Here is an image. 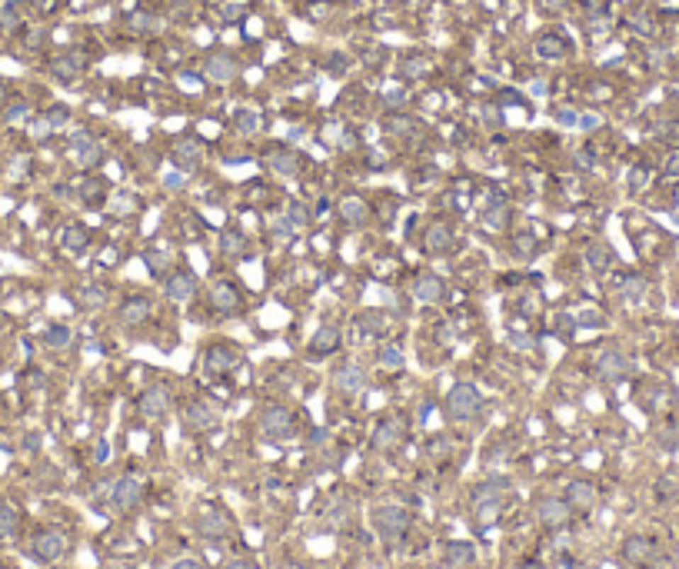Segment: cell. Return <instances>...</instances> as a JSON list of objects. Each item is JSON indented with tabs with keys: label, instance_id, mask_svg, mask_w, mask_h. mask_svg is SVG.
Here are the masks:
<instances>
[{
	"label": "cell",
	"instance_id": "cell-15",
	"mask_svg": "<svg viewBox=\"0 0 679 569\" xmlns=\"http://www.w3.org/2000/svg\"><path fill=\"white\" fill-rule=\"evenodd\" d=\"M150 313H154V303H150L147 296H130V300L120 307V320L127 323V327H140Z\"/></svg>",
	"mask_w": 679,
	"mask_h": 569
},
{
	"label": "cell",
	"instance_id": "cell-26",
	"mask_svg": "<svg viewBox=\"0 0 679 569\" xmlns=\"http://www.w3.org/2000/svg\"><path fill=\"white\" fill-rule=\"evenodd\" d=\"M453 243V230H449L447 223H430L427 237H423V247H427L430 253H443Z\"/></svg>",
	"mask_w": 679,
	"mask_h": 569
},
{
	"label": "cell",
	"instance_id": "cell-55",
	"mask_svg": "<svg viewBox=\"0 0 679 569\" xmlns=\"http://www.w3.org/2000/svg\"><path fill=\"white\" fill-rule=\"evenodd\" d=\"M596 123H600L596 117H580V123H576V127H583V130H593Z\"/></svg>",
	"mask_w": 679,
	"mask_h": 569
},
{
	"label": "cell",
	"instance_id": "cell-12",
	"mask_svg": "<svg viewBox=\"0 0 679 569\" xmlns=\"http://www.w3.org/2000/svg\"><path fill=\"white\" fill-rule=\"evenodd\" d=\"M174 160L180 167H186V170H197L200 160H203V147H200V140H193V137H180V140L174 143Z\"/></svg>",
	"mask_w": 679,
	"mask_h": 569
},
{
	"label": "cell",
	"instance_id": "cell-34",
	"mask_svg": "<svg viewBox=\"0 0 679 569\" xmlns=\"http://www.w3.org/2000/svg\"><path fill=\"white\" fill-rule=\"evenodd\" d=\"M77 296H80V307H84V310H97V307H103V300H107V290H103V286H97V283H90V286H84Z\"/></svg>",
	"mask_w": 679,
	"mask_h": 569
},
{
	"label": "cell",
	"instance_id": "cell-54",
	"mask_svg": "<svg viewBox=\"0 0 679 569\" xmlns=\"http://www.w3.org/2000/svg\"><path fill=\"white\" fill-rule=\"evenodd\" d=\"M543 7H546V11H563L566 0H543Z\"/></svg>",
	"mask_w": 679,
	"mask_h": 569
},
{
	"label": "cell",
	"instance_id": "cell-16",
	"mask_svg": "<svg viewBox=\"0 0 679 569\" xmlns=\"http://www.w3.org/2000/svg\"><path fill=\"white\" fill-rule=\"evenodd\" d=\"M413 296L420 303H439L443 300V280L433 274H423L413 280Z\"/></svg>",
	"mask_w": 679,
	"mask_h": 569
},
{
	"label": "cell",
	"instance_id": "cell-3",
	"mask_svg": "<svg viewBox=\"0 0 679 569\" xmlns=\"http://www.w3.org/2000/svg\"><path fill=\"white\" fill-rule=\"evenodd\" d=\"M260 429L263 436L270 439H284L293 433V413L286 410V406H266L260 413Z\"/></svg>",
	"mask_w": 679,
	"mask_h": 569
},
{
	"label": "cell",
	"instance_id": "cell-51",
	"mask_svg": "<svg viewBox=\"0 0 679 569\" xmlns=\"http://www.w3.org/2000/svg\"><path fill=\"white\" fill-rule=\"evenodd\" d=\"M164 186H167V190H176V186H184V176H180V174H167Z\"/></svg>",
	"mask_w": 679,
	"mask_h": 569
},
{
	"label": "cell",
	"instance_id": "cell-18",
	"mask_svg": "<svg viewBox=\"0 0 679 569\" xmlns=\"http://www.w3.org/2000/svg\"><path fill=\"white\" fill-rule=\"evenodd\" d=\"M266 164H270V170L274 174H280V176H296L300 174V157L293 154V150H270L266 154Z\"/></svg>",
	"mask_w": 679,
	"mask_h": 569
},
{
	"label": "cell",
	"instance_id": "cell-40",
	"mask_svg": "<svg viewBox=\"0 0 679 569\" xmlns=\"http://www.w3.org/2000/svg\"><path fill=\"white\" fill-rule=\"evenodd\" d=\"M44 339H47V347H67V343H70V329H67V327H50L44 333Z\"/></svg>",
	"mask_w": 679,
	"mask_h": 569
},
{
	"label": "cell",
	"instance_id": "cell-5",
	"mask_svg": "<svg viewBox=\"0 0 679 569\" xmlns=\"http://www.w3.org/2000/svg\"><path fill=\"white\" fill-rule=\"evenodd\" d=\"M596 370H600L602 380H610V383H619V380H626L629 373H633V363L626 360L619 350H606L600 356V363H596Z\"/></svg>",
	"mask_w": 679,
	"mask_h": 569
},
{
	"label": "cell",
	"instance_id": "cell-43",
	"mask_svg": "<svg viewBox=\"0 0 679 569\" xmlns=\"http://www.w3.org/2000/svg\"><path fill=\"white\" fill-rule=\"evenodd\" d=\"M553 117H556L563 127H576L580 123V113L576 110H570V107H559V110H553Z\"/></svg>",
	"mask_w": 679,
	"mask_h": 569
},
{
	"label": "cell",
	"instance_id": "cell-47",
	"mask_svg": "<svg viewBox=\"0 0 679 569\" xmlns=\"http://www.w3.org/2000/svg\"><path fill=\"white\" fill-rule=\"evenodd\" d=\"M243 13H247V11H243V4H230V7L223 11V17H227V21H240Z\"/></svg>",
	"mask_w": 679,
	"mask_h": 569
},
{
	"label": "cell",
	"instance_id": "cell-14",
	"mask_svg": "<svg viewBox=\"0 0 679 569\" xmlns=\"http://www.w3.org/2000/svg\"><path fill=\"white\" fill-rule=\"evenodd\" d=\"M400 439H403V419L393 416V419H383V423L376 427V433H373V446L376 449H393Z\"/></svg>",
	"mask_w": 679,
	"mask_h": 569
},
{
	"label": "cell",
	"instance_id": "cell-49",
	"mask_svg": "<svg viewBox=\"0 0 679 569\" xmlns=\"http://www.w3.org/2000/svg\"><path fill=\"white\" fill-rule=\"evenodd\" d=\"M403 100H406L403 90H386V103H390V107H400Z\"/></svg>",
	"mask_w": 679,
	"mask_h": 569
},
{
	"label": "cell",
	"instance_id": "cell-28",
	"mask_svg": "<svg viewBox=\"0 0 679 569\" xmlns=\"http://www.w3.org/2000/svg\"><path fill=\"white\" fill-rule=\"evenodd\" d=\"M586 263H590L596 274H606V270L616 263V253L610 250L606 243H593V247H586Z\"/></svg>",
	"mask_w": 679,
	"mask_h": 569
},
{
	"label": "cell",
	"instance_id": "cell-33",
	"mask_svg": "<svg viewBox=\"0 0 679 569\" xmlns=\"http://www.w3.org/2000/svg\"><path fill=\"white\" fill-rule=\"evenodd\" d=\"M506 492V480H490V483H480L473 490V503H486V500H500Z\"/></svg>",
	"mask_w": 679,
	"mask_h": 569
},
{
	"label": "cell",
	"instance_id": "cell-50",
	"mask_svg": "<svg viewBox=\"0 0 679 569\" xmlns=\"http://www.w3.org/2000/svg\"><path fill=\"white\" fill-rule=\"evenodd\" d=\"M516 253H533V237H516Z\"/></svg>",
	"mask_w": 679,
	"mask_h": 569
},
{
	"label": "cell",
	"instance_id": "cell-6",
	"mask_svg": "<svg viewBox=\"0 0 679 569\" xmlns=\"http://www.w3.org/2000/svg\"><path fill=\"white\" fill-rule=\"evenodd\" d=\"M140 500H143V486L137 476H120V480L113 483V506H117V509L127 513L133 506H140Z\"/></svg>",
	"mask_w": 679,
	"mask_h": 569
},
{
	"label": "cell",
	"instance_id": "cell-37",
	"mask_svg": "<svg viewBox=\"0 0 679 569\" xmlns=\"http://www.w3.org/2000/svg\"><path fill=\"white\" fill-rule=\"evenodd\" d=\"M64 247H67V250H74V253H80L84 247H87V230H84V227H67V230H64Z\"/></svg>",
	"mask_w": 679,
	"mask_h": 569
},
{
	"label": "cell",
	"instance_id": "cell-21",
	"mask_svg": "<svg viewBox=\"0 0 679 569\" xmlns=\"http://www.w3.org/2000/svg\"><path fill=\"white\" fill-rule=\"evenodd\" d=\"M443 559H447L449 566L463 569V566H470L473 559H476V546H473V543H463V539H453V543L443 546Z\"/></svg>",
	"mask_w": 679,
	"mask_h": 569
},
{
	"label": "cell",
	"instance_id": "cell-60",
	"mask_svg": "<svg viewBox=\"0 0 679 569\" xmlns=\"http://www.w3.org/2000/svg\"><path fill=\"white\" fill-rule=\"evenodd\" d=\"M520 569H539V563H523Z\"/></svg>",
	"mask_w": 679,
	"mask_h": 569
},
{
	"label": "cell",
	"instance_id": "cell-4",
	"mask_svg": "<svg viewBox=\"0 0 679 569\" xmlns=\"http://www.w3.org/2000/svg\"><path fill=\"white\" fill-rule=\"evenodd\" d=\"M64 549H67V539L60 536V533H54V529L37 533L33 543H30V553L40 559V563H54V559H60L64 556Z\"/></svg>",
	"mask_w": 679,
	"mask_h": 569
},
{
	"label": "cell",
	"instance_id": "cell-17",
	"mask_svg": "<svg viewBox=\"0 0 679 569\" xmlns=\"http://www.w3.org/2000/svg\"><path fill=\"white\" fill-rule=\"evenodd\" d=\"M566 503H570V509H593L596 506V490H593V483L586 480H576L570 483V490H566Z\"/></svg>",
	"mask_w": 679,
	"mask_h": 569
},
{
	"label": "cell",
	"instance_id": "cell-7",
	"mask_svg": "<svg viewBox=\"0 0 679 569\" xmlns=\"http://www.w3.org/2000/svg\"><path fill=\"white\" fill-rule=\"evenodd\" d=\"M539 513V523L549 526V529H556V526H566V519H570V503L566 500H556V496H546V500H539L537 506Z\"/></svg>",
	"mask_w": 679,
	"mask_h": 569
},
{
	"label": "cell",
	"instance_id": "cell-11",
	"mask_svg": "<svg viewBox=\"0 0 679 569\" xmlns=\"http://www.w3.org/2000/svg\"><path fill=\"white\" fill-rule=\"evenodd\" d=\"M210 307L220 313H237L240 310V290L233 283H213L210 286Z\"/></svg>",
	"mask_w": 679,
	"mask_h": 569
},
{
	"label": "cell",
	"instance_id": "cell-24",
	"mask_svg": "<svg viewBox=\"0 0 679 569\" xmlns=\"http://www.w3.org/2000/svg\"><path fill=\"white\" fill-rule=\"evenodd\" d=\"M186 419H190L193 429H213L220 423V413L210 403H193L186 406Z\"/></svg>",
	"mask_w": 679,
	"mask_h": 569
},
{
	"label": "cell",
	"instance_id": "cell-35",
	"mask_svg": "<svg viewBox=\"0 0 679 569\" xmlns=\"http://www.w3.org/2000/svg\"><path fill=\"white\" fill-rule=\"evenodd\" d=\"M233 123H237V130L253 133V130H260V127H263V117L257 113V110H240V113L233 117Z\"/></svg>",
	"mask_w": 679,
	"mask_h": 569
},
{
	"label": "cell",
	"instance_id": "cell-52",
	"mask_svg": "<svg viewBox=\"0 0 679 569\" xmlns=\"http://www.w3.org/2000/svg\"><path fill=\"white\" fill-rule=\"evenodd\" d=\"M170 569H203V566H200L197 559H180V563H174Z\"/></svg>",
	"mask_w": 679,
	"mask_h": 569
},
{
	"label": "cell",
	"instance_id": "cell-57",
	"mask_svg": "<svg viewBox=\"0 0 679 569\" xmlns=\"http://www.w3.org/2000/svg\"><path fill=\"white\" fill-rule=\"evenodd\" d=\"M180 80H184V84H186L190 90H197V84H200V77H193V74H184Z\"/></svg>",
	"mask_w": 679,
	"mask_h": 569
},
{
	"label": "cell",
	"instance_id": "cell-59",
	"mask_svg": "<svg viewBox=\"0 0 679 569\" xmlns=\"http://www.w3.org/2000/svg\"><path fill=\"white\" fill-rule=\"evenodd\" d=\"M669 174H679V154L669 157Z\"/></svg>",
	"mask_w": 679,
	"mask_h": 569
},
{
	"label": "cell",
	"instance_id": "cell-23",
	"mask_svg": "<svg viewBox=\"0 0 679 569\" xmlns=\"http://www.w3.org/2000/svg\"><path fill=\"white\" fill-rule=\"evenodd\" d=\"M237 363H240L237 350H230V347H213V350L207 353L203 366H207V373H227V370H233Z\"/></svg>",
	"mask_w": 679,
	"mask_h": 569
},
{
	"label": "cell",
	"instance_id": "cell-10",
	"mask_svg": "<svg viewBox=\"0 0 679 569\" xmlns=\"http://www.w3.org/2000/svg\"><path fill=\"white\" fill-rule=\"evenodd\" d=\"M70 154H74V160H77L80 167H97L103 150H100V143L94 140L90 133H77V137L70 140Z\"/></svg>",
	"mask_w": 679,
	"mask_h": 569
},
{
	"label": "cell",
	"instance_id": "cell-39",
	"mask_svg": "<svg viewBox=\"0 0 679 569\" xmlns=\"http://www.w3.org/2000/svg\"><path fill=\"white\" fill-rule=\"evenodd\" d=\"M13 533H17V509L0 506V536H13Z\"/></svg>",
	"mask_w": 679,
	"mask_h": 569
},
{
	"label": "cell",
	"instance_id": "cell-13",
	"mask_svg": "<svg viewBox=\"0 0 679 569\" xmlns=\"http://www.w3.org/2000/svg\"><path fill=\"white\" fill-rule=\"evenodd\" d=\"M337 347H340V327L337 323H323V327L313 333V339H310V353H313V356H330Z\"/></svg>",
	"mask_w": 679,
	"mask_h": 569
},
{
	"label": "cell",
	"instance_id": "cell-45",
	"mask_svg": "<svg viewBox=\"0 0 679 569\" xmlns=\"http://www.w3.org/2000/svg\"><path fill=\"white\" fill-rule=\"evenodd\" d=\"M223 250H227V253H240L243 250V237H240V233H223Z\"/></svg>",
	"mask_w": 679,
	"mask_h": 569
},
{
	"label": "cell",
	"instance_id": "cell-1",
	"mask_svg": "<svg viewBox=\"0 0 679 569\" xmlns=\"http://www.w3.org/2000/svg\"><path fill=\"white\" fill-rule=\"evenodd\" d=\"M483 410V393L473 383H456L447 396V413L453 419H473Z\"/></svg>",
	"mask_w": 679,
	"mask_h": 569
},
{
	"label": "cell",
	"instance_id": "cell-25",
	"mask_svg": "<svg viewBox=\"0 0 679 569\" xmlns=\"http://www.w3.org/2000/svg\"><path fill=\"white\" fill-rule=\"evenodd\" d=\"M84 67H87V60L80 54H64L50 64V70H54V77H60V80H74V77H80Z\"/></svg>",
	"mask_w": 679,
	"mask_h": 569
},
{
	"label": "cell",
	"instance_id": "cell-9",
	"mask_svg": "<svg viewBox=\"0 0 679 569\" xmlns=\"http://www.w3.org/2000/svg\"><path fill=\"white\" fill-rule=\"evenodd\" d=\"M203 74H207L210 80H217V84H230V80L240 74V67H237V60H233L230 54H210L207 64H203Z\"/></svg>",
	"mask_w": 679,
	"mask_h": 569
},
{
	"label": "cell",
	"instance_id": "cell-22",
	"mask_svg": "<svg viewBox=\"0 0 679 569\" xmlns=\"http://www.w3.org/2000/svg\"><path fill=\"white\" fill-rule=\"evenodd\" d=\"M167 406H170V400H167L164 386H154V390H147V393L140 396V413L150 416V419H160V416L167 413Z\"/></svg>",
	"mask_w": 679,
	"mask_h": 569
},
{
	"label": "cell",
	"instance_id": "cell-29",
	"mask_svg": "<svg viewBox=\"0 0 679 569\" xmlns=\"http://www.w3.org/2000/svg\"><path fill=\"white\" fill-rule=\"evenodd\" d=\"M357 327H360L363 337H380V333H386V329H390V320H386L383 313L370 310V313H363V317L357 320Z\"/></svg>",
	"mask_w": 679,
	"mask_h": 569
},
{
	"label": "cell",
	"instance_id": "cell-32",
	"mask_svg": "<svg viewBox=\"0 0 679 569\" xmlns=\"http://www.w3.org/2000/svg\"><path fill=\"white\" fill-rule=\"evenodd\" d=\"M157 27H160V21H157L154 13H130V17H127V30L137 33V37H143V33H154Z\"/></svg>",
	"mask_w": 679,
	"mask_h": 569
},
{
	"label": "cell",
	"instance_id": "cell-27",
	"mask_svg": "<svg viewBox=\"0 0 679 569\" xmlns=\"http://www.w3.org/2000/svg\"><path fill=\"white\" fill-rule=\"evenodd\" d=\"M566 50H570V44H566L559 33H546V37L537 40V54L543 57V60H559V57H566Z\"/></svg>",
	"mask_w": 679,
	"mask_h": 569
},
{
	"label": "cell",
	"instance_id": "cell-38",
	"mask_svg": "<svg viewBox=\"0 0 679 569\" xmlns=\"http://www.w3.org/2000/svg\"><path fill=\"white\" fill-rule=\"evenodd\" d=\"M380 363H383L386 370H400V366L406 363V356H403V350L393 343V347H383V350H380Z\"/></svg>",
	"mask_w": 679,
	"mask_h": 569
},
{
	"label": "cell",
	"instance_id": "cell-41",
	"mask_svg": "<svg viewBox=\"0 0 679 569\" xmlns=\"http://www.w3.org/2000/svg\"><path fill=\"white\" fill-rule=\"evenodd\" d=\"M286 220H290V227H307L310 213L303 203H290V207H286Z\"/></svg>",
	"mask_w": 679,
	"mask_h": 569
},
{
	"label": "cell",
	"instance_id": "cell-44",
	"mask_svg": "<svg viewBox=\"0 0 679 569\" xmlns=\"http://www.w3.org/2000/svg\"><path fill=\"white\" fill-rule=\"evenodd\" d=\"M27 113H30V107H27L23 100H17V103H11V107H7V120L17 123V120H23Z\"/></svg>",
	"mask_w": 679,
	"mask_h": 569
},
{
	"label": "cell",
	"instance_id": "cell-46",
	"mask_svg": "<svg viewBox=\"0 0 679 569\" xmlns=\"http://www.w3.org/2000/svg\"><path fill=\"white\" fill-rule=\"evenodd\" d=\"M576 327H602V317L600 313H580V317H576Z\"/></svg>",
	"mask_w": 679,
	"mask_h": 569
},
{
	"label": "cell",
	"instance_id": "cell-53",
	"mask_svg": "<svg viewBox=\"0 0 679 569\" xmlns=\"http://www.w3.org/2000/svg\"><path fill=\"white\" fill-rule=\"evenodd\" d=\"M223 569H257L253 563H247V559H233V563H227Z\"/></svg>",
	"mask_w": 679,
	"mask_h": 569
},
{
	"label": "cell",
	"instance_id": "cell-8",
	"mask_svg": "<svg viewBox=\"0 0 679 569\" xmlns=\"http://www.w3.org/2000/svg\"><path fill=\"white\" fill-rule=\"evenodd\" d=\"M333 383H337L340 393H360L366 386V370L360 363H343L337 373H333Z\"/></svg>",
	"mask_w": 679,
	"mask_h": 569
},
{
	"label": "cell",
	"instance_id": "cell-19",
	"mask_svg": "<svg viewBox=\"0 0 679 569\" xmlns=\"http://www.w3.org/2000/svg\"><path fill=\"white\" fill-rule=\"evenodd\" d=\"M193 293H197V280L190 274H174L167 280V296L174 303H186V300H193Z\"/></svg>",
	"mask_w": 679,
	"mask_h": 569
},
{
	"label": "cell",
	"instance_id": "cell-48",
	"mask_svg": "<svg viewBox=\"0 0 679 569\" xmlns=\"http://www.w3.org/2000/svg\"><path fill=\"white\" fill-rule=\"evenodd\" d=\"M403 70H406V74H423V70H427V64H423V60L417 64V57H410V60L403 64Z\"/></svg>",
	"mask_w": 679,
	"mask_h": 569
},
{
	"label": "cell",
	"instance_id": "cell-30",
	"mask_svg": "<svg viewBox=\"0 0 679 569\" xmlns=\"http://www.w3.org/2000/svg\"><path fill=\"white\" fill-rule=\"evenodd\" d=\"M366 213H370V210H366V203H363V200H357V197H347L343 203H340V220H343V223H350V227L363 223V220H366Z\"/></svg>",
	"mask_w": 679,
	"mask_h": 569
},
{
	"label": "cell",
	"instance_id": "cell-36",
	"mask_svg": "<svg viewBox=\"0 0 679 569\" xmlns=\"http://www.w3.org/2000/svg\"><path fill=\"white\" fill-rule=\"evenodd\" d=\"M643 296H646V280H643V276H626L623 280V300L636 303V300H643Z\"/></svg>",
	"mask_w": 679,
	"mask_h": 569
},
{
	"label": "cell",
	"instance_id": "cell-31",
	"mask_svg": "<svg viewBox=\"0 0 679 569\" xmlns=\"http://www.w3.org/2000/svg\"><path fill=\"white\" fill-rule=\"evenodd\" d=\"M623 556L629 559V563H646V559H653V543H646V539H643V536L626 539Z\"/></svg>",
	"mask_w": 679,
	"mask_h": 569
},
{
	"label": "cell",
	"instance_id": "cell-58",
	"mask_svg": "<svg viewBox=\"0 0 679 569\" xmlns=\"http://www.w3.org/2000/svg\"><path fill=\"white\" fill-rule=\"evenodd\" d=\"M107 456H110V446H107V443H100V446H97V460L107 463Z\"/></svg>",
	"mask_w": 679,
	"mask_h": 569
},
{
	"label": "cell",
	"instance_id": "cell-2",
	"mask_svg": "<svg viewBox=\"0 0 679 569\" xmlns=\"http://www.w3.org/2000/svg\"><path fill=\"white\" fill-rule=\"evenodd\" d=\"M410 513H406L403 506H380L376 513H373V526H376V533L383 539H390V543H396V539L406 536V529H410Z\"/></svg>",
	"mask_w": 679,
	"mask_h": 569
},
{
	"label": "cell",
	"instance_id": "cell-20",
	"mask_svg": "<svg viewBox=\"0 0 679 569\" xmlns=\"http://www.w3.org/2000/svg\"><path fill=\"white\" fill-rule=\"evenodd\" d=\"M200 533L210 539H223L227 533H230V523H227V516L220 513V509H203V516H200Z\"/></svg>",
	"mask_w": 679,
	"mask_h": 569
},
{
	"label": "cell",
	"instance_id": "cell-42",
	"mask_svg": "<svg viewBox=\"0 0 679 569\" xmlns=\"http://www.w3.org/2000/svg\"><path fill=\"white\" fill-rule=\"evenodd\" d=\"M44 120H47L50 130H54V127H64V123L70 120V110H67V107H50V113H47Z\"/></svg>",
	"mask_w": 679,
	"mask_h": 569
},
{
	"label": "cell",
	"instance_id": "cell-56",
	"mask_svg": "<svg viewBox=\"0 0 679 569\" xmlns=\"http://www.w3.org/2000/svg\"><path fill=\"white\" fill-rule=\"evenodd\" d=\"M340 147H343V150H353V147H357V137H353V133H343V143H340Z\"/></svg>",
	"mask_w": 679,
	"mask_h": 569
}]
</instances>
